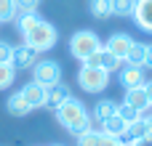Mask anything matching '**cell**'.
I'll return each instance as SVG.
<instances>
[{
	"label": "cell",
	"instance_id": "cell-12",
	"mask_svg": "<svg viewBox=\"0 0 152 146\" xmlns=\"http://www.w3.org/2000/svg\"><path fill=\"white\" fill-rule=\"evenodd\" d=\"M131 19L136 21L139 29L152 32V0H136V5H134V16H131Z\"/></svg>",
	"mask_w": 152,
	"mask_h": 146
},
{
	"label": "cell",
	"instance_id": "cell-30",
	"mask_svg": "<svg viewBox=\"0 0 152 146\" xmlns=\"http://www.w3.org/2000/svg\"><path fill=\"white\" fill-rule=\"evenodd\" d=\"M142 117H144V122H147V136H152V109H150V112H144Z\"/></svg>",
	"mask_w": 152,
	"mask_h": 146
},
{
	"label": "cell",
	"instance_id": "cell-24",
	"mask_svg": "<svg viewBox=\"0 0 152 146\" xmlns=\"http://www.w3.org/2000/svg\"><path fill=\"white\" fill-rule=\"evenodd\" d=\"M118 117H123V120L131 125L134 120H139V117H142V112H136L134 106H128V104L123 101V104H118Z\"/></svg>",
	"mask_w": 152,
	"mask_h": 146
},
{
	"label": "cell",
	"instance_id": "cell-9",
	"mask_svg": "<svg viewBox=\"0 0 152 146\" xmlns=\"http://www.w3.org/2000/svg\"><path fill=\"white\" fill-rule=\"evenodd\" d=\"M120 85L128 90V88H144L147 82V74H144V66H120V74H118Z\"/></svg>",
	"mask_w": 152,
	"mask_h": 146
},
{
	"label": "cell",
	"instance_id": "cell-2",
	"mask_svg": "<svg viewBox=\"0 0 152 146\" xmlns=\"http://www.w3.org/2000/svg\"><path fill=\"white\" fill-rule=\"evenodd\" d=\"M56 40H59V32H56V27H53L51 21H45V19H40V21H37V24L24 35V43L32 45L37 53L51 51V48L56 45Z\"/></svg>",
	"mask_w": 152,
	"mask_h": 146
},
{
	"label": "cell",
	"instance_id": "cell-22",
	"mask_svg": "<svg viewBox=\"0 0 152 146\" xmlns=\"http://www.w3.org/2000/svg\"><path fill=\"white\" fill-rule=\"evenodd\" d=\"M13 80H16V69H13V64H0V90L11 88Z\"/></svg>",
	"mask_w": 152,
	"mask_h": 146
},
{
	"label": "cell",
	"instance_id": "cell-16",
	"mask_svg": "<svg viewBox=\"0 0 152 146\" xmlns=\"http://www.w3.org/2000/svg\"><path fill=\"white\" fill-rule=\"evenodd\" d=\"M102 133H110V136L120 138V136H126V133H128V122H126L123 117L112 114L110 120H104V122H102Z\"/></svg>",
	"mask_w": 152,
	"mask_h": 146
},
{
	"label": "cell",
	"instance_id": "cell-11",
	"mask_svg": "<svg viewBox=\"0 0 152 146\" xmlns=\"http://www.w3.org/2000/svg\"><path fill=\"white\" fill-rule=\"evenodd\" d=\"M131 45H134V37L126 35V32H112V35L107 37V43H104V48H107L110 53L120 56V59H126V53L131 51Z\"/></svg>",
	"mask_w": 152,
	"mask_h": 146
},
{
	"label": "cell",
	"instance_id": "cell-29",
	"mask_svg": "<svg viewBox=\"0 0 152 146\" xmlns=\"http://www.w3.org/2000/svg\"><path fill=\"white\" fill-rule=\"evenodd\" d=\"M144 69H152V43H147V59H144Z\"/></svg>",
	"mask_w": 152,
	"mask_h": 146
},
{
	"label": "cell",
	"instance_id": "cell-14",
	"mask_svg": "<svg viewBox=\"0 0 152 146\" xmlns=\"http://www.w3.org/2000/svg\"><path fill=\"white\" fill-rule=\"evenodd\" d=\"M144 59H147V43H136L134 40V45L126 53L123 64H128V66H144Z\"/></svg>",
	"mask_w": 152,
	"mask_h": 146
},
{
	"label": "cell",
	"instance_id": "cell-5",
	"mask_svg": "<svg viewBox=\"0 0 152 146\" xmlns=\"http://www.w3.org/2000/svg\"><path fill=\"white\" fill-rule=\"evenodd\" d=\"M32 80L40 85H56L61 80V64L53 59H37V64L32 66Z\"/></svg>",
	"mask_w": 152,
	"mask_h": 146
},
{
	"label": "cell",
	"instance_id": "cell-15",
	"mask_svg": "<svg viewBox=\"0 0 152 146\" xmlns=\"http://www.w3.org/2000/svg\"><path fill=\"white\" fill-rule=\"evenodd\" d=\"M112 114H118V101H112V98L96 101V106H94V120H96V122H104V120H110Z\"/></svg>",
	"mask_w": 152,
	"mask_h": 146
},
{
	"label": "cell",
	"instance_id": "cell-20",
	"mask_svg": "<svg viewBox=\"0 0 152 146\" xmlns=\"http://www.w3.org/2000/svg\"><path fill=\"white\" fill-rule=\"evenodd\" d=\"M99 138H102V130L88 128V130H83V133L75 136V144L77 146H99Z\"/></svg>",
	"mask_w": 152,
	"mask_h": 146
},
{
	"label": "cell",
	"instance_id": "cell-3",
	"mask_svg": "<svg viewBox=\"0 0 152 146\" xmlns=\"http://www.w3.org/2000/svg\"><path fill=\"white\" fill-rule=\"evenodd\" d=\"M102 48V40H99V35L96 32H91V29H77L72 37H69V53L77 59V61H86L91 53H96Z\"/></svg>",
	"mask_w": 152,
	"mask_h": 146
},
{
	"label": "cell",
	"instance_id": "cell-25",
	"mask_svg": "<svg viewBox=\"0 0 152 146\" xmlns=\"http://www.w3.org/2000/svg\"><path fill=\"white\" fill-rule=\"evenodd\" d=\"M128 133H131L134 138H144V136H147V122H144V117L134 120V122L128 125Z\"/></svg>",
	"mask_w": 152,
	"mask_h": 146
},
{
	"label": "cell",
	"instance_id": "cell-34",
	"mask_svg": "<svg viewBox=\"0 0 152 146\" xmlns=\"http://www.w3.org/2000/svg\"><path fill=\"white\" fill-rule=\"evenodd\" d=\"M53 146H61V144H53Z\"/></svg>",
	"mask_w": 152,
	"mask_h": 146
},
{
	"label": "cell",
	"instance_id": "cell-27",
	"mask_svg": "<svg viewBox=\"0 0 152 146\" xmlns=\"http://www.w3.org/2000/svg\"><path fill=\"white\" fill-rule=\"evenodd\" d=\"M11 56H13V45L0 40V64H11Z\"/></svg>",
	"mask_w": 152,
	"mask_h": 146
},
{
	"label": "cell",
	"instance_id": "cell-4",
	"mask_svg": "<svg viewBox=\"0 0 152 146\" xmlns=\"http://www.w3.org/2000/svg\"><path fill=\"white\" fill-rule=\"evenodd\" d=\"M77 85L86 90V93H102L107 85H110V72L99 69V66H80L77 72Z\"/></svg>",
	"mask_w": 152,
	"mask_h": 146
},
{
	"label": "cell",
	"instance_id": "cell-32",
	"mask_svg": "<svg viewBox=\"0 0 152 146\" xmlns=\"http://www.w3.org/2000/svg\"><path fill=\"white\" fill-rule=\"evenodd\" d=\"M144 93H147V98H150V106H152V80L144 82Z\"/></svg>",
	"mask_w": 152,
	"mask_h": 146
},
{
	"label": "cell",
	"instance_id": "cell-21",
	"mask_svg": "<svg viewBox=\"0 0 152 146\" xmlns=\"http://www.w3.org/2000/svg\"><path fill=\"white\" fill-rule=\"evenodd\" d=\"M136 0H112V16H134Z\"/></svg>",
	"mask_w": 152,
	"mask_h": 146
},
{
	"label": "cell",
	"instance_id": "cell-8",
	"mask_svg": "<svg viewBox=\"0 0 152 146\" xmlns=\"http://www.w3.org/2000/svg\"><path fill=\"white\" fill-rule=\"evenodd\" d=\"M72 98V90H69V85L67 82H56V85H48L45 88V106L51 109V112H56L64 101H69Z\"/></svg>",
	"mask_w": 152,
	"mask_h": 146
},
{
	"label": "cell",
	"instance_id": "cell-18",
	"mask_svg": "<svg viewBox=\"0 0 152 146\" xmlns=\"http://www.w3.org/2000/svg\"><path fill=\"white\" fill-rule=\"evenodd\" d=\"M37 21H40V13H37V11H29V13H19V16L13 19V24H16V29H19L21 35H27V32H29V29H32Z\"/></svg>",
	"mask_w": 152,
	"mask_h": 146
},
{
	"label": "cell",
	"instance_id": "cell-26",
	"mask_svg": "<svg viewBox=\"0 0 152 146\" xmlns=\"http://www.w3.org/2000/svg\"><path fill=\"white\" fill-rule=\"evenodd\" d=\"M40 0H16V11L19 13H29V11H37Z\"/></svg>",
	"mask_w": 152,
	"mask_h": 146
},
{
	"label": "cell",
	"instance_id": "cell-17",
	"mask_svg": "<svg viewBox=\"0 0 152 146\" xmlns=\"http://www.w3.org/2000/svg\"><path fill=\"white\" fill-rule=\"evenodd\" d=\"M5 109H8V114L11 117H27L32 109L27 106V101L21 98V93H13V96H8V101H5Z\"/></svg>",
	"mask_w": 152,
	"mask_h": 146
},
{
	"label": "cell",
	"instance_id": "cell-13",
	"mask_svg": "<svg viewBox=\"0 0 152 146\" xmlns=\"http://www.w3.org/2000/svg\"><path fill=\"white\" fill-rule=\"evenodd\" d=\"M128 106H134L136 112H150L152 106H150V98H147V93H144V88H128L126 90V98H123Z\"/></svg>",
	"mask_w": 152,
	"mask_h": 146
},
{
	"label": "cell",
	"instance_id": "cell-23",
	"mask_svg": "<svg viewBox=\"0 0 152 146\" xmlns=\"http://www.w3.org/2000/svg\"><path fill=\"white\" fill-rule=\"evenodd\" d=\"M16 16H19L16 0H0V24H3V21H13Z\"/></svg>",
	"mask_w": 152,
	"mask_h": 146
},
{
	"label": "cell",
	"instance_id": "cell-10",
	"mask_svg": "<svg viewBox=\"0 0 152 146\" xmlns=\"http://www.w3.org/2000/svg\"><path fill=\"white\" fill-rule=\"evenodd\" d=\"M21 98L27 101V106L29 109H40V106H45V85H40V82H27L21 90Z\"/></svg>",
	"mask_w": 152,
	"mask_h": 146
},
{
	"label": "cell",
	"instance_id": "cell-6",
	"mask_svg": "<svg viewBox=\"0 0 152 146\" xmlns=\"http://www.w3.org/2000/svg\"><path fill=\"white\" fill-rule=\"evenodd\" d=\"M86 66H99V69H104V72H120V66H123V59L120 56H115V53H110L104 45L96 51V53H91L86 61H83Z\"/></svg>",
	"mask_w": 152,
	"mask_h": 146
},
{
	"label": "cell",
	"instance_id": "cell-19",
	"mask_svg": "<svg viewBox=\"0 0 152 146\" xmlns=\"http://www.w3.org/2000/svg\"><path fill=\"white\" fill-rule=\"evenodd\" d=\"M88 8L96 19H107L112 16V0H88Z\"/></svg>",
	"mask_w": 152,
	"mask_h": 146
},
{
	"label": "cell",
	"instance_id": "cell-1",
	"mask_svg": "<svg viewBox=\"0 0 152 146\" xmlns=\"http://www.w3.org/2000/svg\"><path fill=\"white\" fill-rule=\"evenodd\" d=\"M53 117H56V122L64 128V130H69L72 136H77V133H83V130H88L91 128V114H88V109H86V104L80 101V98H69V101H64L56 112H53Z\"/></svg>",
	"mask_w": 152,
	"mask_h": 146
},
{
	"label": "cell",
	"instance_id": "cell-28",
	"mask_svg": "<svg viewBox=\"0 0 152 146\" xmlns=\"http://www.w3.org/2000/svg\"><path fill=\"white\" fill-rule=\"evenodd\" d=\"M99 146H118V138H115V136H110V133H102Z\"/></svg>",
	"mask_w": 152,
	"mask_h": 146
},
{
	"label": "cell",
	"instance_id": "cell-7",
	"mask_svg": "<svg viewBox=\"0 0 152 146\" xmlns=\"http://www.w3.org/2000/svg\"><path fill=\"white\" fill-rule=\"evenodd\" d=\"M37 51L32 48V45H27V43H21V45H16L13 48V56H11V64H13V69L19 72V69H32L35 64H37Z\"/></svg>",
	"mask_w": 152,
	"mask_h": 146
},
{
	"label": "cell",
	"instance_id": "cell-31",
	"mask_svg": "<svg viewBox=\"0 0 152 146\" xmlns=\"http://www.w3.org/2000/svg\"><path fill=\"white\" fill-rule=\"evenodd\" d=\"M134 146H152V136H144V138H136Z\"/></svg>",
	"mask_w": 152,
	"mask_h": 146
},
{
	"label": "cell",
	"instance_id": "cell-33",
	"mask_svg": "<svg viewBox=\"0 0 152 146\" xmlns=\"http://www.w3.org/2000/svg\"><path fill=\"white\" fill-rule=\"evenodd\" d=\"M118 146H123V144H120V141H118Z\"/></svg>",
	"mask_w": 152,
	"mask_h": 146
}]
</instances>
